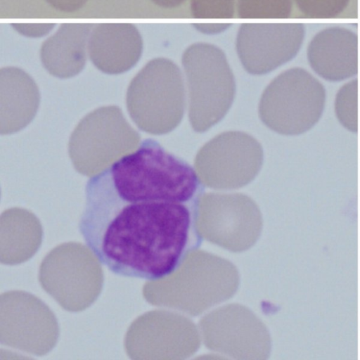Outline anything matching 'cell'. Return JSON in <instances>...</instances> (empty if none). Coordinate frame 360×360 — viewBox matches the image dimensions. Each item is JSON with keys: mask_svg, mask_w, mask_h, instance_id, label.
Masks as SVG:
<instances>
[{"mask_svg": "<svg viewBox=\"0 0 360 360\" xmlns=\"http://www.w3.org/2000/svg\"><path fill=\"white\" fill-rule=\"evenodd\" d=\"M126 102L141 130L155 135L170 132L181 122L186 105L180 69L167 58L151 60L131 80Z\"/></svg>", "mask_w": 360, "mask_h": 360, "instance_id": "obj_2", "label": "cell"}, {"mask_svg": "<svg viewBox=\"0 0 360 360\" xmlns=\"http://www.w3.org/2000/svg\"><path fill=\"white\" fill-rule=\"evenodd\" d=\"M236 0H191V13L195 18H231Z\"/></svg>", "mask_w": 360, "mask_h": 360, "instance_id": "obj_15", "label": "cell"}, {"mask_svg": "<svg viewBox=\"0 0 360 360\" xmlns=\"http://www.w3.org/2000/svg\"><path fill=\"white\" fill-rule=\"evenodd\" d=\"M88 51L101 72L117 75L131 69L139 61L143 42L137 28L129 23H101L91 31Z\"/></svg>", "mask_w": 360, "mask_h": 360, "instance_id": "obj_9", "label": "cell"}, {"mask_svg": "<svg viewBox=\"0 0 360 360\" xmlns=\"http://www.w3.org/2000/svg\"><path fill=\"white\" fill-rule=\"evenodd\" d=\"M79 230L110 271L148 281L178 270L198 238L192 205L142 199L115 187L100 173L87 182Z\"/></svg>", "mask_w": 360, "mask_h": 360, "instance_id": "obj_1", "label": "cell"}, {"mask_svg": "<svg viewBox=\"0 0 360 360\" xmlns=\"http://www.w3.org/2000/svg\"><path fill=\"white\" fill-rule=\"evenodd\" d=\"M157 6L165 8H174L180 6L186 0H150Z\"/></svg>", "mask_w": 360, "mask_h": 360, "instance_id": "obj_19", "label": "cell"}, {"mask_svg": "<svg viewBox=\"0 0 360 360\" xmlns=\"http://www.w3.org/2000/svg\"><path fill=\"white\" fill-rule=\"evenodd\" d=\"M323 85L306 70L293 68L274 78L265 89L259 105L263 123L284 135H298L321 118L326 103Z\"/></svg>", "mask_w": 360, "mask_h": 360, "instance_id": "obj_4", "label": "cell"}, {"mask_svg": "<svg viewBox=\"0 0 360 360\" xmlns=\"http://www.w3.org/2000/svg\"><path fill=\"white\" fill-rule=\"evenodd\" d=\"M263 162L260 143L241 131L220 134L196 155L195 170L202 182L217 189L242 187L259 173Z\"/></svg>", "mask_w": 360, "mask_h": 360, "instance_id": "obj_6", "label": "cell"}, {"mask_svg": "<svg viewBox=\"0 0 360 360\" xmlns=\"http://www.w3.org/2000/svg\"><path fill=\"white\" fill-rule=\"evenodd\" d=\"M305 36L302 23H245L236 37V51L245 70L260 75L294 58Z\"/></svg>", "mask_w": 360, "mask_h": 360, "instance_id": "obj_7", "label": "cell"}, {"mask_svg": "<svg viewBox=\"0 0 360 360\" xmlns=\"http://www.w3.org/2000/svg\"><path fill=\"white\" fill-rule=\"evenodd\" d=\"M54 24H13L12 26L19 33L26 37H39L48 34Z\"/></svg>", "mask_w": 360, "mask_h": 360, "instance_id": "obj_16", "label": "cell"}, {"mask_svg": "<svg viewBox=\"0 0 360 360\" xmlns=\"http://www.w3.org/2000/svg\"><path fill=\"white\" fill-rule=\"evenodd\" d=\"M92 24L64 23L48 38L41 49V60L52 75L70 78L79 74L86 60V46Z\"/></svg>", "mask_w": 360, "mask_h": 360, "instance_id": "obj_11", "label": "cell"}, {"mask_svg": "<svg viewBox=\"0 0 360 360\" xmlns=\"http://www.w3.org/2000/svg\"><path fill=\"white\" fill-rule=\"evenodd\" d=\"M54 8L65 12H75L81 8L87 0H46Z\"/></svg>", "mask_w": 360, "mask_h": 360, "instance_id": "obj_17", "label": "cell"}, {"mask_svg": "<svg viewBox=\"0 0 360 360\" xmlns=\"http://www.w3.org/2000/svg\"><path fill=\"white\" fill-rule=\"evenodd\" d=\"M189 94V119L202 133L219 122L231 108L236 83L226 56L219 47L195 43L182 56Z\"/></svg>", "mask_w": 360, "mask_h": 360, "instance_id": "obj_3", "label": "cell"}, {"mask_svg": "<svg viewBox=\"0 0 360 360\" xmlns=\"http://www.w3.org/2000/svg\"><path fill=\"white\" fill-rule=\"evenodd\" d=\"M39 92L32 78L22 70H0V133L10 134L25 127L34 117Z\"/></svg>", "mask_w": 360, "mask_h": 360, "instance_id": "obj_10", "label": "cell"}, {"mask_svg": "<svg viewBox=\"0 0 360 360\" xmlns=\"http://www.w3.org/2000/svg\"><path fill=\"white\" fill-rule=\"evenodd\" d=\"M231 26L229 23H197L193 27L198 32L207 34H215L224 32Z\"/></svg>", "mask_w": 360, "mask_h": 360, "instance_id": "obj_18", "label": "cell"}, {"mask_svg": "<svg viewBox=\"0 0 360 360\" xmlns=\"http://www.w3.org/2000/svg\"><path fill=\"white\" fill-rule=\"evenodd\" d=\"M241 18H286L290 16L292 0H237Z\"/></svg>", "mask_w": 360, "mask_h": 360, "instance_id": "obj_12", "label": "cell"}, {"mask_svg": "<svg viewBox=\"0 0 360 360\" xmlns=\"http://www.w3.org/2000/svg\"><path fill=\"white\" fill-rule=\"evenodd\" d=\"M297 7L306 17L331 18L340 15L350 0H295Z\"/></svg>", "mask_w": 360, "mask_h": 360, "instance_id": "obj_14", "label": "cell"}, {"mask_svg": "<svg viewBox=\"0 0 360 360\" xmlns=\"http://www.w3.org/2000/svg\"><path fill=\"white\" fill-rule=\"evenodd\" d=\"M335 113L340 122L348 130L358 131V80L353 79L337 94Z\"/></svg>", "mask_w": 360, "mask_h": 360, "instance_id": "obj_13", "label": "cell"}, {"mask_svg": "<svg viewBox=\"0 0 360 360\" xmlns=\"http://www.w3.org/2000/svg\"><path fill=\"white\" fill-rule=\"evenodd\" d=\"M311 69L330 82H340L357 75L358 35L346 27L325 28L312 38L307 47Z\"/></svg>", "mask_w": 360, "mask_h": 360, "instance_id": "obj_8", "label": "cell"}, {"mask_svg": "<svg viewBox=\"0 0 360 360\" xmlns=\"http://www.w3.org/2000/svg\"><path fill=\"white\" fill-rule=\"evenodd\" d=\"M139 134L115 105L99 108L86 115L73 131L69 155L75 169L93 176L137 148Z\"/></svg>", "mask_w": 360, "mask_h": 360, "instance_id": "obj_5", "label": "cell"}]
</instances>
